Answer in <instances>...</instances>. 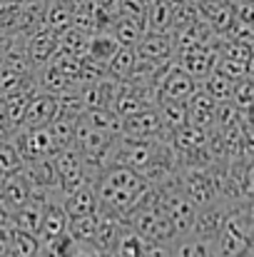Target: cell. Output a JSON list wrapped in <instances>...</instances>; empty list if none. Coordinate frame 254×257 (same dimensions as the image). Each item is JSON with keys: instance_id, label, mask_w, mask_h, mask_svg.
<instances>
[{"instance_id": "cell-22", "label": "cell", "mask_w": 254, "mask_h": 257, "mask_svg": "<svg viewBox=\"0 0 254 257\" xmlns=\"http://www.w3.org/2000/svg\"><path fill=\"white\" fill-rule=\"evenodd\" d=\"M197 85H199V90H204V92H207L214 102H229L234 83H232L229 78H224L219 70H214V73H209L204 80H199Z\"/></svg>"}, {"instance_id": "cell-24", "label": "cell", "mask_w": 254, "mask_h": 257, "mask_svg": "<svg viewBox=\"0 0 254 257\" xmlns=\"http://www.w3.org/2000/svg\"><path fill=\"white\" fill-rule=\"evenodd\" d=\"M135 60H137V55H135V48H122L120 45V50L112 55V60L107 63V75L110 78H115V80H127V75L132 73V68H135Z\"/></svg>"}, {"instance_id": "cell-35", "label": "cell", "mask_w": 254, "mask_h": 257, "mask_svg": "<svg viewBox=\"0 0 254 257\" xmlns=\"http://www.w3.org/2000/svg\"><path fill=\"white\" fill-rule=\"evenodd\" d=\"M10 255V227H0V257Z\"/></svg>"}, {"instance_id": "cell-26", "label": "cell", "mask_w": 254, "mask_h": 257, "mask_svg": "<svg viewBox=\"0 0 254 257\" xmlns=\"http://www.w3.org/2000/svg\"><path fill=\"white\" fill-rule=\"evenodd\" d=\"M155 107H157V112H160V120H162L167 135H172L174 130H179L182 125H187L184 102H157Z\"/></svg>"}, {"instance_id": "cell-6", "label": "cell", "mask_w": 254, "mask_h": 257, "mask_svg": "<svg viewBox=\"0 0 254 257\" xmlns=\"http://www.w3.org/2000/svg\"><path fill=\"white\" fill-rule=\"evenodd\" d=\"M13 145L18 148L23 163L30 160H43V158H53L58 150L53 145V138L48 133V127H18L10 135Z\"/></svg>"}, {"instance_id": "cell-23", "label": "cell", "mask_w": 254, "mask_h": 257, "mask_svg": "<svg viewBox=\"0 0 254 257\" xmlns=\"http://www.w3.org/2000/svg\"><path fill=\"white\" fill-rule=\"evenodd\" d=\"M40 247L43 245H40L38 235L10 227V257H35L40 252Z\"/></svg>"}, {"instance_id": "cell-4", "label": "cell", "mask_w": 254, "mask_h": 257, "mask_svg": "<svg viewBox=\"0 0 254 257\" xmlns=\"http://www.w3.org/2000/svg\"><path fill=\"white\" fill-rule=\"evenodd\" d=\"M174 63L189 73L197 83L204 80L209 73L217 70V63H219V48H217V38L209 40V43H202V45H192V48H184L174 55Z\"/></svg>"}, {"instance_id": "cell-34", "label": "cell", "mask_w": 254, "mask_h": 257, "mask_svg": "<svg viewBox=\"0 0 254 257\" xmlns=\"http://www.w3.org/2000/svg\"><path fill=\"white\" fill-rule=\"evenodd\" d=\"M0 138H10V122H8V110H5L3 95H0Z\"/></svg>"}, {"instance_id": "cell-11", "label": "cell", "mask_w": 254, "mask_h": 257, "mask_svg": "<svg viewBox=\"0 0 254 257\" xmlns=\"http://www.w3.org/2000/svg\"><path fill=\"white\" fill-rule=\"evenodd\" d=\"M48 200H50V195H45V192H35V190H33V195H30L20 207L13 210V225H10V227L23 230V232H30V235H38Z\"/></svg>"}, {"instance_id": "cell-13", "label": "cell", "mask_w": 254, "mask_h": 257, "mask_svg": "<svg viewBox=\"0 0 254 257\" xmlns=\"http://www.w3.org/2000/svg\"><path fill=\"white\" fill-rule=\"evenodd\" d=\"M214 107L217 102L204 92V90H197L189 95V100L184 102V110H187V125L192 127H199V130H214Z\"/></svg>"}, {"instance_id": "cell-30", "label": "cell", "mask_w": 254, "mask_h": 257, "mask_svg": "<svg viewBox=\"0 0 254 257\" xmlns=\"http://www.w3.org/2000/svg\"><path fill=\"white\" fill-rule=\"evenodd\" d=\"M252 100H254V83L252 78H244V80H237L232 87V97L229 102L237 107V112H249L252 110Z\"/></svg>"}, {"instance_id": "cell-15", "label": "cell", "mask_w": 254, "mask_h": 257, "mask_svg": "<svg viewBox=\"0 0 254 257\" xmlns=\"http://www.w3.org/2000/svg\"><path fill=\"white\" fill-rule=\"evenodd\" d=\"M224 205L222 202H214V205H204V207H197L194 212V220H192V235L197 237H204L209 242L217 240V232L222 227V217H224Z\"/></svg>"}, {"instance_id": "cell-20", "label": "cell", "mask_w": 254, "mask_h": 257, "mask_svg": "<svg viewBox=\"0 0 254 257\" xmlns=\"http://www.w3.org/2000/svg\"><path fill=\"white\" fill-rule=\"evenodd\" d=\"M110 33L112 38L122 45V48H135L140 43V38L145 35V23L142 20H132V18H120L115 15L112 18V25H110Z\"/></svg>"}, {"instance_id": "cell-8", "label": "cell", "mask_w": 254, "mask_h": 257, "mask_svg": "<svg viewBox=\"0 0 254 257\" xmlns=\"http://www.w3.org/2000/svg\"><path fill=\"white\" fill-rule=\"evenodd\" d=\"M23 175L30 182V187L35 192H45L50 197H63L60 192V177L53 165V158H43V160H30L23 163Z\"/></svg>"}, {"instance_id": "cell-27", "label": "cell", "mask_w": 254, "mask_h": 257, "mask_svg": "<svg viewBox=\"0 0 254 257\" xmlns=\"http://www.w3.org/2000/svg\"><path fill=\"white\" fill-rule=\"evenodd\" d=\"M97 212L92 215H85V217H75V220H68V232L73 235L75 242H90L92 245V237H95V230H97Z\"/></svg>"}, {"instance_id": "cell-28", "label": "cell", "mask_w": 254, "mask_h": 257, "mask_svg": "<svg viewBox=\"0 0 254 257\" xmlns=\"http://www.w3.org/2000/svg\"><path fill=\"white\" fill-rule=\"evenodd\" d=\"M20 170H23V158H20L18 148L13 145L10 138H0V172L13 175Z\"/></svg>"}, {"instance_id": "cell-39", "label": "cell", "mask_w": 254, "mask_h": 257, "mask_svg": "<svg viewBox=\"0 0 254 257\" xmlns=\"http://www.w3.org/2000/svg\"><path fill=\"white\" fill-rule=\"evenodd\" d=\"M3 182H5V175L0 172V190H3Z\"/></svg>"}, {"instance_id": "cell-7", "label": "cell", "mask_w": 254, "mask_h": 257, "mask_svg": "<svg viewBox=\"0 0 254 257\" xmlns=\"http://www.w3.org/2000/svg\"><path fill=\"white\" fill-rule=\"evenodd\" d=\"M197 90V80L184 73L177 63H169L157 80V102H187Z\"/></svg>"}, {"instance_id": "cell-5", "label": "cell", "mask_w": 254, "mask_h": 257, "mask_svg": "<svg viewBox=\"0 0 254 257\" xmlns=\"http://www.w3.org/2000/svg\"><path fill=\"white\" fill-rule=\"evenodd\" d=\"M120 135L135 138V140H169L155 105L140 112H132L127 117H120Z\"/></svg>"}, {"instance_id": "cell-9", "label": "cell", "mask_w": 254, "mask_h": 257, "mask_svg": "<svg viewBox=\"0 0 254 257\" xmlns=\"http://www.w3.org/2000/svg\"><path fill=\"white\" fill-rule=\"evenodd\" d=\"M135 55L142 58V60H150V63H160V65L172 63L174 60L172 33H150V30H145V35L135 45Z\"/></svg>"}, {"instance_id": "cell-29", "label": "cell", "mask_w": 254, "mask_h": 257, "mask_svg": "<svg viewBox=\"0 0 254 257\" xmlns=\"http://www.w3.org/2000/svg\"><path fill=\"white\" fill-rule=\"evenodd\" d=\"M217 70H219L224 78H229L232 83L244 80V78H252V63H247V60H234V58H222V55H219Z\"/></svg>"}, {"instance_id": "cell-36", "label": "cell", "mask_w": 254, "mask_h": 257, "mask_svg": "<svg viewBox=\"0 0 254 257\" xmlns=\"http://www.w3.org/2000/svg\"><path fill=\"white\" fill-rule=\"evenodd\" d=\"M10 225H13V210L0 197V227H10Z\"/></svg>"}, {"instance_id": "cell-18", "label": "cell", "mask_w": 254, "mask_h": 257, "mask_svg": "<svg viewBox=\"0 0 254 257\" xmlns=\"http://www.w3.org/2000/svg\"><path fill=\"white\" fill-rule=\"evenodd\" d=\"M117 50H120V43L112 38V33L110 30H97V33H90L85 55L92 58V60H97V63H102L107 68V63L112 60V55Z\"/></svg>"}, {"instance_id": "cell-21", "label": "cell", "mask_w": 254, "mask_h": 257, "mask_svg": "<svg viewBox=\"0 0 254 257\" xmlns=\"http://www.w3.org/2000/svg\"><path fill=\"white\" fill-rule=\"evenodd\" d=\"M145 247L147 242L125 222L120 227V235H117V242H115V255L117 257H145Z\"/></svg>"}, {"instance_id": "cell-2", "label": "cell", "mask_w": 254, "mask_h": 257, "mask_svg": "<svg viewBox=\"0 0 254 257\" xmlns=\"http://www.w3.org/2000/svg\"><path fill=\"white\" fill-rule=\"evenodd\" d=\"M252 202H237L224 210L222 227L214 240V255L217 257H237L252 247Z\"/></svg>"}, {"instance_id": "cell-31", "label": "cell", "mask_w": 254, "mask_h": 257, "mask_svg": "<svg viewBox=\"0 0 254 257\" xmlns=\"http://www.w3.org/2000/svg\"><path fill=\"white\" fill-rule=\"evenodd\" d=\"M112 10H115V15H120V18H132V20H142V23H145L147 0H115Z\"/></svg>"}, {"instance_id": "cell-1", "label": "cell", "mask_w": 254, "mask_h": 257, "mask_svg": "<svg viewBox=\"0 0 254 257\" xmlns=\"http://www.w3.org/2000/svg\"><path fill=\"white\" fill-rule=\"evenodd\" d=\"M147 187H150V182L137 170L112 163L95 180L97 210H102V212H107V215H112V217L125 222L127 215L132 212V207L137 205V200L145 195Z\"/></svg>"}, {"instance_id": "cell-38", "label": "cell", "mask_w": 254, "mask_h": 257, "mask_svg": "<svg viewBox=\"0 0 254 257\" xmlns=\"http://www.w3.org/2000/svg\"><path fill=\"white\" fill-rule=\"evenodd\" d=\"M237 257H252V247H249V250H244L242 255H237Z\"/></svg>"}, {"instance_id": "cell-10", "label": "cell", "mask_w": 254, "mask_h": 257, "mask_svg": "<svg viewBox=\"0 0 254 257\" xmlns=\"http://www.w3.org/2000/svg\"><path fill=\"white\" fill-rule=\"evenodd\" d=\"M23 48H25V55H28L30 65L40 68L58 53V33H53L48 25H43L35 33L23 38Z\"/></svg>"}, {"instance_id": "cell-40", "label": "cell", "mask_w": 254, "mask_h": 257, "mask_svg": "<svg viewBox=\"0 0 254 257\" xmlns=\"http://www.w3.org/2000/svg\"><path fill=\"white\" fill-rule=\"evenodd\" d=\"M0 3H23V0H0Z\"/></svg>"}, {"instance_id": "cell-16", "label": "cell", "mask_w": 254, "mask_h": 257, "mask_svg": "<svg viewBox=\"0 0 254 257\" xmlns=\"http://www.w3.org/2000/svg\"><path fill=\"white\" fill-rule=\"evenodd\" d=\"M63 210H65L68 220H75V217H85V215L97 212L95 185H85V187H80V190L65 195V197H63Z\"/></svg>"}, {"instance_id": "cell-37", "label": "cell", "mask_w": 254, "mask_h": 257, "mask_svg": "<svg viewBox=\"0 0 254 257\" xmlns=\"http://www.w3.org/2000/svg\"><path fill=\"white\" fill-rule=\"evenodd\" d=\"M97 5H102V8H112L115 5V0H95Z\"/></svg>"}, {"instance_id": "cell-17", "label": "cell", "mask_w": 254, "mask_h": 257, "mask_svg": "<svg viewBox=\"0 0 254 257\" xmlns=\"http://www.w3.org/2000/svg\"><path fill=\"white\" fill-rule=\"evenodd\" d=\"M169 250H172V257H217L214 255V242L197 237L192 232L174 237L169 242Z\"/></svg>"}, {"instance_id": "cell-14", "label": "cell", "mask_w": 254, "mask_h": 257, "mask_svg": "<svg viewBox=\"0 0 254 257\" xmlns=\"http://www.w3.org/2000/svg\"><path fill=\"white\" fill-rule=\"evenodd\" d=\"M65 230H68V215L63 210V197H50L48 205H45V212H43L38 240H40V245H48L50 240H55Z\"/></svg>"}, {"instance_id": "cell-33", "label": "cell", "mask_w": 254, "mask_h": 257, "mask_svg": "<svg viewBox=\"0 0 254 257\" xmlns=\"http://www.w3.org/2000/svg\"><path fill=\"white\" fill-rule=\"evenodd\" d=\"M70 257H100V250L95 245H90V242H78L75 252Z\"/></svg>"}, {"instance_id": "cell-41", "label": "cell", "mask_w": 254, "mask_h": 257, "mask_svg": "<svg viewBox=\"0 0 254 257\" xmlns=\"http://www.w3.org/2000/svg\"><path fill=\"white\" fill-rule=\"evenodd\" d=\"M40 3H48V0H40Z\"/></svg>"}, {"instance_id": "cell-25", "label": "cell", "mask_w": 254, "mask_h": 257, "mask_svg": "<svg viewBox=\"0 0 254 257\" xmlns=\"http://www.w3.org/2000/svg\"><path fill=\"white\" fill-rule=\"evenodd\" d=\"M48 133H50V138H53L55 150L70 148L73 140H75V120H73V117H65V115H58V117L48 125Z\"/></svg>"}, {"instance_id": "cell-3", "label": "cell", "mask_w": 254, "mask_h": 257, "mask_svg": "<svg viewBox=\"0 0 254 257\" xmlns=\"http://www.w3.org/2000/svg\"><path fill=\"white\" fill-rule=\"evenodd\" d=\"M53 165H55L58 177H60V192H63V197L70 195V192H75V190H80V187H85V185H95L92 175L85 168L83 155H80V150L75 145L58 150L53 155Z\"/></svg>"}, {"instance_id": "cell-12", "label": "cell", "mask_w": 254, "mask_h": 257, "mask_svg": "<svg viewBox=\"0 0 254 257\" xmlns=\"http://www.w3.org/2000/svg\"><path fill=\"white\" fill-rule=\"evenodd\" d=\"M55 117H58L55 95L43 92V90H35L33 97L28 100V107H25V115H23L20 127H48Z\"/></svg>"}, {"instance_id": "cell-32", "label": "cell", "mask_w": 254, "mask_h": 257, "mask_svg": "<svg viewBox=\"0 0 254 257\" xmlns=\"http://www.w3.org/2000/svg\"><path fill=\"white\" fill-rule=\"evenodd\" d=\"M145 257H172L169 242H147Z\"/></svg>"}, {"instance_id": "cell-19", "label": "cell", "mask_w": 254, "mask_h": 257, "mask_svg": "<svg viewBox=\"0 0 254 257\" xmlns=\"http://www.w3.org/2000/svg\"><path fill=\"white\" fill-rule=\"evenodd\" d=\"M30 195H33V187H30V182L25 180L23 170L13 172V175H5V182H3L0 197H3V202H5L10 210L20 207V205H23V202H25Z\"/></svg>"}]
</instances>
